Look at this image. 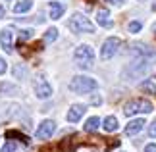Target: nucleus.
<instances>
[{
	"label": "nucleus",
	"mask_w": 156,
	"mask_h": 152,
	"mask_svg": "<svg viewBox=\"0 0 156 152\" xmlns=\"http://www.w3.org/2000/svg\"><path fill=\"white\" fill-rule=\"evenodd\" d=\"M97 23L102 27H110V12L106 8H98L97 12Z\"/></svg>",
	"instance_id": "nucleus-12"
},
{
	"label": "nucleus",
	"mask_w": 156,
	"mask_h": 152,
	"mask_svg": "<svg viewBox=\"0 0 156 152\" xmlns=\"http://www.w3.org/2000/svg\"><path fill=\"white\" fill-rule=\"evenodd\" d=\"M4 16V8H2V6H0V17H2Z\"/></svg>",
	"instance_id": "nucleus-28"
},
{
	"label": "nucleus",
	"mask_w": 156,
	"mask_h": 152,
	"mask_svg": "<svg viewBox=\"0 0 156 152\" xmlns=\"http://www.w3.org/2000/svg\"><path fill=\"white\" fill-rule=\"evenodd\" d=\"M87 112V106L85 104H73L68 110V114H66V119L69 121V123H75V121H79L83 118V114Z\"/></svg>",
	"instance_id": "nucleus-9"
},
{
	"label": "nucleus",
	"mask_w": 156,
	"mask_h": 152,
	"mask_svg": "<svg viewBox=\"0 0 156 152\" xmlns=\"http://www.w3.org/2000/svg\"><path fill=\"white\" fill-rule=\"evenodd\" d=\"M33 90H35V94H37V98H41V100H46V98L52 96V87L44 79V75H39L33 81Z\"/></svg>",
	"instance_id": "nucleus-7"
},
{
	"label": "nucleus",
	"mask_w": 156,
	"mask_h": 152,
	"mask_svg": "<svg viewBox=\"0 0 156 152\" xmlns=\"http://www.w3.org/2000/svg\"><path fill=\"white\" fill-rule=\"evenodd\" d=\"M73 58H75L77 65H79V68H83V69H91V68H94V50H93L89 44L77 46L75 52H73Z\"/></svg>",
	"instance_id": "nucleus-3"
},
{
	"label": "nucleus",
	"mask_w": 156,
	"mask_h": 152,
	"mask_svg": "<svg viewBox=\"0 0 156 152\" xmlns=\"http://www.w3.org/2000/svg\"><path fill=\"white\" fill-rule=\"evenodd\" d=\"M108 2H110V4H123L125 0H108Z\"/></svg>",
	"instance_id": "nucleus-27"
},
{
	"label": "nucleus",
	"mask_w": 156,
	"mask_h": 152,
	"mask_svg": "<svg viewBox=\"0 0 156 152\" xmlns=\"http://www.w3.org/2000/svg\"><path fill=\"white\" fill-rule=\"evenodd\" d=\"M152 33L156 35V23H154V25H152Z\"/></svg>",
	"instance_id": "nucleus-29"
},
{
	"label": "nucleus",
	"mask_w": 156,
	"mask_h": 152,
	"mask_svg": "<svg viewBox=\"0 0 156 152\" xmlns=\"http://www.w3.org/2000/svg\"><path fill=\"white\" fill-rule=\"evenodd\" d=\"M56 131V123H54V119H44L43 123L37 127V133H35V137L41 139V141H44V139H50L52 133Z\"/></svg>",
	"instance_id": "nucleus-8"
},
{
	"label": "nucleus",
	"mask_w": 156,
	"mask_h": 152,
	"mask_svg": "<svg viewBox=\"0 0 156 152\" xmlns=\"http://www.w3.org/2000/svg\"><path fill=\"white\" fill-rule=\"evenodd\" d=\"M145 125H147V123H145V119H143V118L131 119L129 123H127V127H125V135H137V133H139Z\"/></svg>",
	"instance_id": "nucleus-11"
},
{
	"label": "nucleus",
	"mask_w": 156,
	"mask_h": 152,
	"mask_svg": "<svg viewBox=\"0 0 156 152\" xmlns=\"http://www.w3.org/2000/svg\"><path fill=\"white\" fill-rule=\"evenodd\" d=\"M4 71H6V60H4L2 56H0V75H2Z\"/></svg>",
	"instance_id": "nucleus-25"
},
{
	"label": "nucleus",
	"mask_w": 156,
	"mask_h": 152,
	"mask_svg": "<svg viewBox=\"0 0 156 152\" xmlns=\"http://www.w3.org/2000/svg\"><path fill=\"white\" fill-rule=\"evenodd\" d=\"M102 125V121H100L97 115H93V118H89L85 121V125H83V131H87V133H93V131H97L98 127Z\"/></svg>",
	"instance_id": "nucleus-15"
},
{
	"label": "nucleus",
	"mask_w": 156,
	"mask_h": 152,
	"mask_svg": "<svg viewBox=\"0 0 156 152\" xmlns=\"http://www.w3.org/2000/svg\"><path fill=\"white\" fill-rule=\"evenodd\" d=\"M17 89L16 85H12V83H0V94L2 93H10V94H17Z\"/></svg>",
	"instance_id": "nucleus-18"
},
{
	"label": "nucleus",
	"mask_w": 156,
	"mask_h": 152,
	"mask_svg": "<svg viewBox=\"0 0 156 152\" xmlns=\"http://www.w3.org/2000/svg\"><path fill=\"white\" fill-rule=\"evenodd\" d=\"M118 118L116 115H108V118L102 121V127H104V131L106 133H114V131H118Z\"/></svg>",
	"instance_id": "nucleus-14"
},
{
	"label": "nucleus",
	"mask_w": 156,
	"mask_h": 152,
	"mask_svg": "<svg viewBox=\"0 0 156 152\" xmlns=\"http://www.w3.org/2000/svg\"><path fill=\"white\" fill-rule=\"evenodd\" d=\"M33 8V0H21V2H17L14 6V12L16 14H25V12H29Z\"/></svg>",
	"instance_id": "nucleus-16"
},
{
	"label": "nucleus",
	"mask_w": 156,
	"mask_h": 152,
	"mask_svg": "<svg viewBox=\"0 0 156 152\" xmlns=\"http://www.w3.org/2000/svg\"><path fill=\"white\" fill-rule=\"evenodd\" d=\"M16 75H17V77H20V75H25V68L17 65V68H16Z\"/></svg>",
	"instance_id": "nucleus-26"
},
{
	"label": "nucleus",
	"mask_w": 156,
	"mask_h": 152,
	"mask_svg": "<svg viewBox=\"0 0 156 152\" xmlns=\"http://www.w3.org/2000/svg\"><path fill=\"white\" fill-rule=\"evenodd\" d=\"M33 37V29H21V33H20V42H25Z\"/></svg>",
	"instance_id": "nucleus-21"
},
{
	"label": "nucleus",
	"mask_w": 156,
	"mask_h": 152,
	"mask_svg": "<svg viewBox=\"0 0 156 152\" xmlns=\"http://www.w3.org/2000/svg\"><path fill=\"white\" fill-rule=\"evenodd\" d=\"M68 89L75 94H87V93H93V90L98 89V83L97 79L93 77H87V75H75L73 79L69 81Z\"/></svg>",
	"instance_id": "nucleus-1"
},
{
	"label": "nucleus",
	"mask_w": 156,
	"mask_h": 152,
	"mask_svg": "<svg viewBox=\"0 0 156 152\" xmlns=\"http://www.w3.org/2000/svg\"><path fill=\"white\" fill-rule=\"evenodd\" d=\"M119 46H122V41L118 37H108L104 42H102V48H100V58L102 60H110L118 54Z\"/></svg>",
	"instance_id": "nucleus-6"
},
{
	"label": "nucleus",
	"mask_w": 156,
	"mask_h": 152,
	"mask_svg": "<svg viewBox=\"0 0 156 152\" xmlns=\"http://www.w3.org/2000/svg\"><path fill=\"white\" fill-rule=\"evenodd\" d=\"M152 112V102L145 98H133L123 106L125 115H137V114H151Z\"/></svg>",
	"instance_id": "nucleus-5"
},
{
	"label": "nucleus",
	"mask_w": 156,
	"mask_h": 152,
	"mask_svg": "<svg viewBox=\"0 0 156 152\" xmlns=\"http://www.w3.org/2000/svg\"><path fill=\"white\" fill-rule=\"evenodd\" d=\"M56 39H58V29L56 27H52V29H48V31L44 33V41L46 42H54Z\"/></svg>",
	"instance_id": "nucleus-19"
},
{
	"label": "nucleus",
	"mask_w": 156,
	"mask_h": 152,
	"mask_svg": "<svg viewBox=\"0 0 156 152\" xmlns=\"http://www.w3.org/2000/svg\"><path fill=\"white\" fill-rule=\"evenodd\" d=\"M0 44L6 52H12L14 50V33H12V29H2V33H0Z\"/></svg>",
	"instance_id": "nucleus-10"
},
{
	"label": "nucleus",
	"mask_w": 156,
	"mask_h": 152,
	"mask_svg": "<svg viewBox=\"0 0 156 152\" xmlns=\"http://www.w3.org/2000/svg\"><path fill=\"white\" fill-rule=\"evenodd\" d=\"M0 152H17V144H16L14 141H6L4 148L0 150Z\"/></svg>",
	"instance_id": "nucleus-22"
},
{
	"label": "nucleus",
	"mask_w": 156,
	"mask_h": 152,
	"mask_svg": "<svg viewBox=\"0 0 156 152\" xmlns=\"http://www.w3.org/2000/svg\"><path fill=\"white\" fill-rule=\"evenodd\" d=\"M141 29H143V23L141 21H131L129 25H127V31L129 33H139Z\"/></svg>",
	"instance_id": "nucleus-20"
},
{
	"label": "nucleus",
	"mask_w": 156,
	"mask_h": 152,
	"mask_svg": "<svg viewBox=\"0 0 156 152\" xmlns=\"http://www.w3.org/2000/svg\"><path fill=\"white\" fill-rule=\"evenodd\" d=\"M148 135H151L152 139L156 137V121H154V123H151V125H148Z\"/></svg>",
	"instance_id": "nucleus-23"
},
{
	"label": "nucleus",
	"mask_w": 156,
	"mask_h": 152,
	"mask_svg": "<svg viewBox=\"0 0 156 152\" xmlns=\"http://www.w3.org/2000/svg\"><path fill=\"white\" fill-rule=\"evenodd\" d=\"M68 27H69V31H71V33H75V35H79V33H94V25H93V21L89 19L87 16L79 14V12L69 17Z\"/></svg>",
	"instance_id": "nucleus-2"
},
{
	"label": "nucleus",
	"mask_w": 156,
	"mask_h": 152,
	"mask_svg": "<svg viewBox=\"0 0 156 152\" xmlns=\"http://www.w3.org/2000/svg\"><path fill=\"white\" fill-rule=\"evenodd\" d=\"M147 69H148V62H147L145 56H141L137 62L129 64L127 68L123 69V79H125V81H135V79H139V77L145 75Z\"/></svg>",
	"instance_id": "nucleus-4"
},
{
	"label": "nucleus",
	"mask_w": 156,
	"mask_h": 152,
	"mask_svg": "<svg viewBox=\"0 0 156 152\" xmlns=\"http://www.w3.org/2000/svg\"><path fill=\"white\" fill-rule=\"evenodd\" d=\"M94 2H97V0H87V4H94Z\"/></svg>",
	"instance_id": "nucleus-30"
},
{
	"label": "nucleus",
	"mask_w": 156,
	"mask_h": 152,
	"mask_svg": "<svg viewBox=\"0 0 156 152\" xmlns=\"http://www.w3.org/2000/svg\"><path fill=\"white\" fill-rule=\"evenodd\" d=\"M66 12V6L62 2H50V17L52 19H60Z\"/></svg>",
	"instance_id": "nucleus-13"
},
{
	"label": "nucleus",
	"mask_w": 156,
	"mask_h": 152,
	"mask_svg": "<svg viewBox=\"0 0 156 152\" xmlns=\"http://www.w3.org/2000/svg\"><path fill=\"white\" fill-rule=\"evenodd\" d=\"M152 10H156V4H152Z\"/></svg>",
	"instance_id": "nucleus-31"
},
{
	"label": "nucleus",
	"mask_w": 156,
	"mask_h": 152,
	"mask_svg": "<svg viewBox=\"0 0 156 152\" xmlns=\"http://www.w3.org/2000/svg\"><path fill=\"white\" fill-rule=\"evenodd\" d=\"M141 90H143V93H147V94H156V85L147 79V81L141 83Z\"/></svg>",
	"instance_id": "nucleus-17"
},
{
	"label": "nucleus",
	"mask_w": 156,
	"mask_h": 152,
	"mask_svg": "<svg viewBox=\"0 0 156 152\" xmlns=\"http://www.w3.org/2000/svg\"><path fill=\"white\" fill-rule=\"evenodd\" d=\"M145 152H156V143H151L145 147Z\"/></svg>",
	"instance_id": "nucleus-24"
}]
</instances>
